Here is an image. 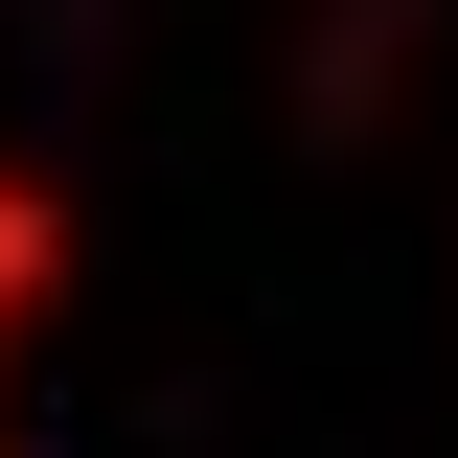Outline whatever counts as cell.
Segmentation results:
<instances>
[{"mask_svg": "<svg viewBox=\"0 0 458 458\" xmlns=\"http://www.w3.org/2000/svg\"><path fill=\"white\" fill-rule=\"evenodd\" d=\"M47 298H69V207H47V183H23V161H0V344L47 321Z\"/></svg>", "mask_w": 458, "mask_h": 458, "instance_id": "1", "label": "cell"}]
</instances>
